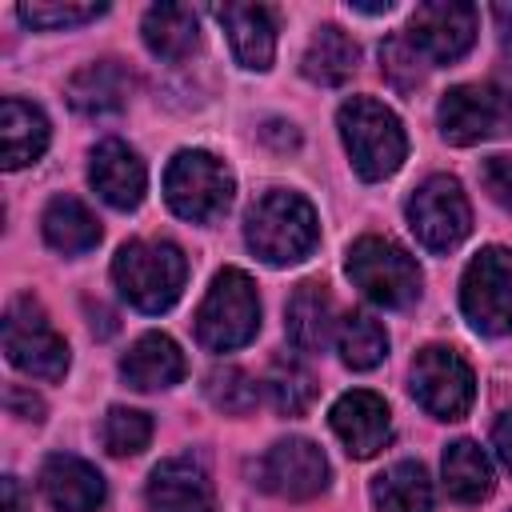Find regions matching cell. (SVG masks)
Segmentation results:
<instances>
[{"label": "cell", "mask_w": 512, "mask_h": 512, "mask_svg": "<svg viewBox=\"0 0 512 512\" xmlns=\"http://www.w3.org/2000/svg\"><path fill=\"white\" fill-rule=\"evenodd\" d=\"M316 236H320L316 208L300 192L272 188L244 216V240H248V248L264 264H272V268H284V264L304 260L316 248Z\"/></svg>", "instance_id": "obj_1"}, {"label": "cell", "mask_w": 512, "mask_h": 512, "mask_svg": "<svg viewBox=\"0 0 512 512\" xmlns=\"http://www.w3.org/2000/svg\"><path fill=\"white\" fill-rule=\"evenodd\" d=\"M188 260L172 240H128L112 256L120 296L140 312H168L184 292Z\"/></svg>", "instance_id": "obj_2"}, {"label": "cell", "mask_w": 512, "mask_h": 512, "mask_svg": "<svg viewBox=\"0 0 512 512\" xmlns=\"http://www.w3.org/2000/svg\"><path fill=\"white\" fill-rule=\"evenodd\" d=\"M336 124H340V140L352 156V168L364 180H384L404 164L408 136L400 128V116L392 108H384L380 100H372V96L344 100L336 112Z\"/></svg>", "instance_id": "obj_3"}, {"label": "cell", "mask_w": 512, "mask_h": 512, "mask_svg": "<svg viewBox=\"0 0 512 512\" xmlns=\"http://www.w3.org/2000/svg\"><path fill=\"white\" fill-rule=\"evenodd\" d=\"M256 332H260V296L252 276L240 268H220L212 276L208 296L200 300L196 340L208 352H232L244 348Z\"/></svg>", "instance_id": "obj_4"}, {"label": "cell", "mask_w": 512, "mask_h": 512, "mask_svg": "<svg viewBox=\"0 0 512 512\" xmlns=\"http://www.w3.org/2000/svg\"><path fill=\"white\" fill-rule=\"evenodd\" d=\"M236 180L228 172L224 160H216L204 148H184L168 160L164 172V200L176 216L192 220V224H208L216 220L228 204H232Z\"/></svg>", "instance_id": "obj_5"}, {"label": "cell", "mask_w": 512, "mask_h": 512, "mask_svg": "<svg viewBox=\"0 0 512 512\" xmlns=\"http://www.w3.org/2000/svg\"><path fill=\"white\" fill-rule=\"evenodd\" d=\"M436 120H440V136L456 148H468V144L512 132V80L448 88L440 96Z\"/></svg>", "instance_id": "obj_6"}, {"label": "cell", "mask_w": 512, "mask_h": 512, "mask_svg": "<svg viewBox=\"0 0 512 512\" xmlns=\"http://www.w3.org/2000/svg\"><path fill=\"white\" fill-rule=\"evenodd\" d=\"M348 276L352 284L380 308H408L420 296V264L388 236H360L348 248Z\"/></svg>", "instance_id": "obj_7"}, {"label": "cell", "mask_w": 512, "mask_h": 512, "mask_svg": "<svg viewBox=\"0 0 512 512\" xmlns=\"http://www.w3.org/2000/svg\"><path fill=\"white\" fill-rule=\"evenodd\" d=\"M4 352H8L12 368H20L36 380H60L68 372V340L52 328L48 312L32 296H20L8 304Z\"/></svg>", "instance_id": "obj_8"}, {"label": "cell", "mask_w": 512, "mask_h": 512, "mask_svg": "<svg viewBox=\"0 0 512 512\" xmlns=\"http://www.w3.org/2000/svg\"><path fill=\"white\" fill-rule=\"evenodd\" d=\"M460 308L468 324L484 336L512 332V252L508 248H480L460 280Z\"/></svg>", "instance_id": "obj_9"}, {"label": "cell", "mask_w": 512, "mask_h": 512, "mask_svg": "<svg viewBox=\"0 0 512 512\" xmlns=\"http://www.w3.org/2000/svg\"><path fill=\"white\" fill-rule=\"evenodd\" d=\"M408 388L416 396V404L436 416V420H460L472 408L476 396V376L468 368V360L456 348L444 344H428L416 352L412 372H408Z\"/></svg>", "instance_id": "obj_10"}, {"label": "cell", "mask_w": 512, "mask_h": 512, "mask_svg": "<svg viewBox=\"0 0 512 512\" xmlns=\"http://www.w3.org/2000/svg\"><path fill=\"white\" fill-rule=\"evenodd\" d=\"M408 228L428 252H452L472 232V208L456 176H428L408 196Z\"/></svg>", "instance_id": "obj_11"}, {"label": "cell", "mask_w": 512, "mask_h": 512, "mask_svg": "<svg viewBox=\"0 0 512 512\" xmlns=\"http://www.w3.org/2000/svg\"><path fill=\"white\" fill-rule=\"evenodd\" d=\"M476 8L464 4V0H428L412 12L408 20V44L432 60V64H452L460 60L472 40H476Z\"/></svg>", "instance_id": "obj_12"}, {"label": "cell", "mask_w": 512, "mask_h": 512, "mask_svg": "<svg viewBox=\"0 0 512 512\" xmlns=\"http://www.w3.org/2000/svg\"><path fill=\"white\" fill-rule=\"evenodd\" d=\"M260 488L280 500H312L328 488V460L304 436L276 440L260 460Z\"/></svg>", "instance_id": "obj_13"}, {"label": "cell", "mask_w": 512, "mask_h": 512, "mask_svg": "<svg viewBox=\"0 0 512 512\" xmlns=\"http://www.w3.org/2000/svg\"><path fill=\"white\" fill-rule=\"evenodd\" d=\"M328 424H332V432L340 436L344 452L356 456V460L376 456V452L392 440V412H388V404H384L376 392H368V388L344 392V396L332 404Z\"/></svg>", "instance_id": "obj_14"}, {"label": "cell", "mask_w": 512, "mask_h": 512, "mask_svg": "<svg viewBox=\"0 0 512 512\" xmlns=\"http://www.w3.org/2000/svg\"><path fill=\"white\" fill-rule=\"evenodd\" d=\"M88 180L96 188V196L120 212L136 208L144 200V188H148V172H144V160L124 144V140H100L92 148V160H88Z\"/></svg>", "instance_id": "obj_15"}, {"label": "cell", "mask_w": 512, "mask_h": 512, "mask_svg": "<svg viewBox=\"0 0 512 512\" xmlns=\"http://www.w3.org/2000/svg\"><path fill=\"white\" fill-rule=\"evenodd\" d=\"M144 500H148V512H212L216 492L200 464L176 456L152 468Z\"/></svg>", "instance_id": "obj_16"}, {"label": "cell", "mask_w": 512, "mask_h": 512, "mask_svg": "<svg viewBox=\"0 0 512 512\" xmlns=\"http://www.w3.org/2000/svg\"><path fill=\"white\" fill-rule=\"evenodd\" d=\"M40 492L56 512H96L104 504V476L80 456H48L40 468Z\"/></svg>", "instance_id": "obj_17"}, {"label": "cell", "mask_w": 512, "mask_h": 512, "mask_svg": "<svg viewBox=\"0 0 512 512\" xmlns=\"http://www.w3.org/2000/svg\"><path fill=\"white\" fill-rule=\"evenodd\" d=\"M216 20L224 24L232 56L244 68L264 72L272 64V56H276V20L264 4H220Z\"/></svg>", "instance_id": "obj_18"}, {"label": "cell", "mask_w": 512, "mask_h": 512, "mask_svg": "<svg viewBox=\"0 0 512 512\" xmlns=\"http://www.w3.org/2000/svg\"><path fill=\"white\" fill-rule=\"evenodd\" d=\"M284 332L296 352H324V344L336 336V308L320 280L296 284L284 308Z\"/></svg>", "instance_id": "obj_19"}, {"label": "cell", "mask_w": 512, "mask_h": 512, "mask_svg": "<svg viewBox=\"0 0 512 512\" xmlns=\"http://www.w3.org/2000/svg\"><path fill=\"white\" fill-rule=\"evenodd\" d=\"M120 376H124L132 388H140V392L172 388V384L184 380V352H180V344H176L172 336L148 332V336H140V340L124 352Z\"/></svg>", "instance_id": "obj_20"}, {"label": "cell", "mask_w": 512, "mask_h": 512, "mask_svg": "<svg viewBox=\"0 0 512 512\" xmlns=\"http://www.w3.org/2000/svg\"><path fill=\"white\" fill-rule=\"evenodd\" d=\"M48 148V116L20 100V96H4L0 104V156H4V168L16 172L24 164H36Z\"/></svg>", "instance_id": "obj_21"}, {"label": "cell", "mask_w": 512, "mask_h": 512, "mask_svg": "<svg viewBox=\"0 0 512 512\" xmlns=\"http://www.w3.org/2000/svg\"><path fill=\"white\" fill-rule=\"evenodd\" d=\"M128 92H132V76L116 60L84 64L68 80V104L76 112H84V116H112V112H120L128 104Z\"/></svg>", "instance_id": "obj_22"}, {"label": "cell", "mask_w": 512, "mask_h": 512, "mask_svg": "<svg viewBox=\"0 0 512 512\" xmlns=\"http://www.w3.org/2000/svg\"><path fill=\"white\" fill-rule=\"evenodd\" d=\"M140 32H144L148 52L160 56V60H172V64L188 60L200 48V20L184 4H152L144 12Z\"/></svg>", "instance_id": "obj_23"}, {"label": "cell", "mask_w": 512, "mask_h": 512, "mask_svg": "<svg viewBox=\"0 0 512 512\" xmlns=\"http://www.w3.org/2000/svg\"><path fill=\"white\" fill-rule=\"evenodd\" d=\"M40 228H44V240L64 252V256H80L88 248L100 244V220L92 216V208L76 196H56L48 200L44 216H40Z\"/></svg>", "instance_id": "obj_24"}, {"label": "cell", "mask_w": 512, "mask_h": 512, "mask_svg": "<svg viewBox=\"0 0 512 512\" xmlns=\"http://www.w3.org/2000/svg\"><path fill=\"white\" fill-rule=\"evenodd\" d=\"M356 60H360V52H356L352 36L340 32L336 24H320L316 36H312L308 48H304V64H300V68H304V76H308L312 84L336 88V84L352 80Z\"/></svg>", "instance_id": "obj_25"}, {"label": "cell", "mask_w": 512, "mask_h": 512, "mask_svg": "<svg viewBox=\"0 0 512 512\" xmlns=\"http://www.w3.org/2000/svg\"><path fill=\"white\" fill-rule=\"evenodd\" d=\"M372 504L376 512H432V480L424 464L396 460L372 480Z\"/></svg>", "instance_id": "obj_26"}, {"label": "cell", "mask_w": 512, "mask_h": 512, "mask_svg": "<svg viewBox=\"0 0 512 512\" xmlns=\"http://www.w3.org/2000/svg\"><path fill=\"white\" fill-rule=\"evenodd\" d=\"M440 476H444V492L460 504H480L492 492V464L472 440H456L444 448Z\"/></svg>", "instance_id": "obj_27"}, {"label": "cell", "mask_w": 512, "mask_h": 512, "mask_svg": "<svg viewBox=\"0 0 512 512\" xmlns=\"http://www.w3.org/2000/svg\"><path fill=\"white\" fill-rule=\"evenodd\" d=\"M336 348H340V360L348 364V368H356V372H368V368H376L380 360H384V352H388V332H384V324L376 320V316H368V312H344L340 320H336Z\"/></svg>", "instance_id": "obj_28"}, {"label": "cell", "mask_w": 512, "mask_h": 512, "mask_svg": "<svg viewBox=\"0 0 512 512\" xmlns=\"http://www.w3.org/2000/svg\"><path fill=\"white\" fill-rule=\"evenodd\" d=\"M264 392H268V400H272V408H276L280 416H300V412H308V404L316 400V380H312V372L304 368L300 356L280 352V356H272V364H268Z\"/></svg>", "instance_id": "obj_29"}, {"label": "cell", "mask_w": 512, "mask_h": 512, "mask_svg": "<svg viewBox=\"0 0 512 512\" xmlns=\"http://www.w3.org/2000/svg\"><path fill=\"white\" fill-rule=\"evenodd\" d=\"M204 396L216 412H228V416H244L256 408L260 400V384L236 368V364H216L208 376H204Z\"/></svg>", "instance_id": "obj_30"}, {"label": "cell", "mask_w": 512, "mask_h": 512, "mask_svg": "<svg viewBox=\"0 0 512 512\" xmlns=\"http://www.w3.org/2000/svg\"><path fill=\"white\" fill-rule=\"evenodd\" d=\"M100 440H104V448L112 452V456H136V452H144L148 448V440H152V420L144 416V412H136V408H108V416H104V428H100Z\"/></svg>", "instance_id": "obj_31"}, {"label": "cell", "mask_w": 512, "mask_h": 512, "mask_svg": "<svg viewBox=\"0 0 512 512\" xmlns=\"http://www.w3.org/2000/svg\"><path fill=\"white\" fill-rule=\"evenodd\" d=\"M104 12H108V4H20V20L32 28H44V32L76 28V24H88Z\"/></svg>", "instance_id": "obj_32"}, {"label": "cell", "mask_w": 512, "mask_h": 512, "mask_svg": "<svg viewBox=\"0 0 512 512\" xmlns=\"http://www.w3.org/2000/svg\"><path fill=\"white\" fill-rule=\"evenodd\" d=\"M420 52L408 44V36H388L384 44H380V72L392 80V88H400V92H412L416 84H420Z\"/></svg>", "instance_id": "obj_33"}, {"label": "cell", "mask_w": 512, "mask_h": 512, "mask_svg": "<svg viewBox=\"0 0 512 512\" xmlns=\"http://www.w3.org/2000/svg\"><path fill=\"white\" fill-rule=\"evenodd\" d=\"M480 184L500 208L512 212V156H488L480 164Z\"/></svg>", "instance_id": "obj_34"}, {"label": "cell", "mask_w": 512, "mask_h": 512, "mask_svg": "<svg viewBox=\"0 0 512 512\" xmlns=\"http://www.w3.org/2000/svg\"><path fill=\"white\" fill-rule=\"evenodd\" d=\"M4 404H8V412L20 416V420H32V424L44 420V400H40L32 388H24V384H12V388L4 392Z\"/></svg>", "instance_id": "obj_35"}, {"label": "cell", "mask_w": 512, "mask_h": 512, "mask_svg": "<svg viewBox=\"0 0 512 512\" xmlns=\"http://www.w3.org/2000/svg\"><path fill=\"white\" fill-rule=\"evenodd\" d=\"M492 444H496L500 464L512 472V412H504V416L496 420V428H492Z\"/></svg>", "instance_id": "obj_36"}, {"label": "cell", "mask_w": 512, "mask_h": 512, "mask_svg": "<svg viewBox=\"0 0 512 512\" xmlns=\"http://www.w3.org/2000/svg\"><path fill=\"white\" fill-rule=\"evenodd\" d=\"M492 20H496L500 48H504V52H512V4H492Z\"/></svg>", "instance_id": "obj_37"}, {"label": "cell", "mask_w": 512, "mask_h": 512, "mask_svg": "<svg viewBox=\"0 0 512 512\" xmlns=\"http://www.w3.org/2000/svg\"><path fill=\"white\" fill-rule=\"evenodd\" d=\"M0 492H4V512H24V492H20V480L16 476H4Z\"/></svg>", "instance_id": "obj_38"}]
</instances>
